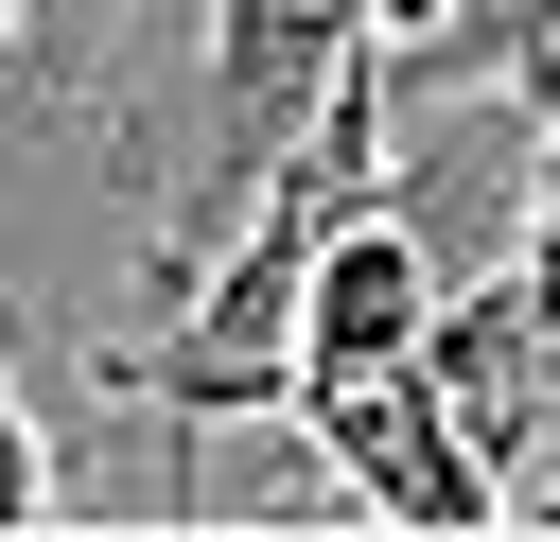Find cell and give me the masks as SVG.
I'll list each match as a JSON object with an SVG mask.
<instances>
[{
	"instance_id": "obj_7",
	"label": "cell",
	"mask_w": 560,
	"mask_h": 542,
	"mask_svg": "<svg viewBox=\"0 0 560 542\" xmlns=\"http://www.w3.org/2000/svg\"><path fill=\"white\" fill-rule=\"evenodd\" d=\"M508 507H542V525H560V437H542V490H508Z\"/></svg>"
},
{
	"instance_id": "obj_5",
	"label": "cell",
	"mask_w": 560,
	"mask_h": 542,
	"mask_svg": "<svg viewBox=\"0 0 560 542\" xmlns=\"http://www.w3.org/2000/svg\"><path fill=\"white\" fill-rule=\"evenodd\" d=\"M18 350H35V315H18V297H0V542H18V525H52V507H70V490H52V455H35V402H18Z\"/></svg>"
},
{
	"instance_id": "obj_2",
	"label": "cell",
	"mask_w": 560,
	"mask_h": 542,
	"mask_svg": "<svg viewBox=\"0 0 560 542\" xmlns=\"http://www.w3.org/2000/svg\"><path fill=\"white\" fill-rule=\"evenodd\" d=\"M280 437H315V455H332V490H350L368 525H438V542L508 525V472L438 420L420 350H385V367H298V385H280Z\"/></svg>"
},
{
	"instance_id": "obj_4",
	"label": "cell",
	"mask_w": 560,
	"mask_h": 542,
	"mask_svg": "<svg viewBox=\"0 0 560 542\" xmlns=\"http://www.w3.org/2000/svg\"><path fill=\"white\" fill-rule=\"evenodd\" d=\"M385 70L402 87H525V105H560V0H438Z\"/></svg>"
},
{
	"instance_id": "obj_6",
	"label": "cell",
	"mask_w": 560,
	"mask_h": 542,
	"mask_svg": "<svg viewBox=\"0 0 560 542\" xmlns=\"http://www.w3.org/2000/svg\"><path fill=\"white\" fill-rule=\"evenodd\" d=\"M122 17H140V0H18V70H88Z\"/></svg>"
},
{
	"instance_id": "obj_1",
	"label": "cell",
	"mask_w": 560,
	"mask_h": 542,
	"mask_svg": "<svg viewBox=\"0 0 560 542\" xmlns=\"http://www.w3.org/2000/svg\"><path fill=\"white\" fill-rule=\"evenodd\" d=\"M350 35H368V0H192V52H175V105H140V122H105V157H122V192L158 210L140 227V262L158 280H192L228 227H245V192H262V157L315 122V87L350 70Z\"/></svg>"
},
{
	"instance_id": "obj_3",
	"label": "cell",
	"mask_w": 560,
	"mask_h": 542,
	"mask_svg": "<svg viewBox=\"0 0 560 542\" xmlns=\"http://www.w3.org/2000/svg\"><path fill=\"white\" fill-rule=\"evenodd\" d=\"M420 315H438V227H420V192L385 175V192H350V210L315 227L298 315H280V385H298V367H385V350H420Z\"/></svg>"
}]
</instances>
